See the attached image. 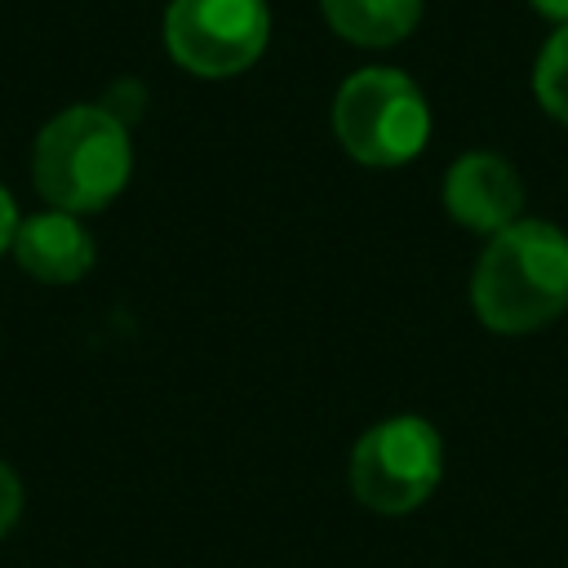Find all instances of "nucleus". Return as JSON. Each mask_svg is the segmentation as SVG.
<instances>
[{"instance_id":"nucleus-1","label":"nucleus","mask_w":568,"mask_h":568,"mask_svg":"<svg viewBox=\"0 0 568 568\" xmlns=\"http://www.w3.org/2000/svg\"><path fill=\"white\" fill-rule=\"evenodd\" d=\"M470 302L484 328L519 337L568 311V235L555 222L519 217L475 262Z\"/></svg>"},{"instance_id":"nucleus-13","label":"nucleus","mask_w":568,"mask_h":568,"mask_svg":"<svg viewBox=\"0 0 568 568\" xmlns=\"http://www.w3.org/2000/svg\"><path fill=\"white\" fill-rule=\"evenodd\" d=\"M546 22H555V27H564L568 22V0H528Z\"/></svg>"},{"instance_id":"nucleus-4","label":"nucleus","mask_w":568,"mask_h":568,"mask_svg":"<svg viewBox=\"0 0 568 568\" xmlns=\"http://www.w3.org/2000/svg\"><path fill=\"white\" fill-rule=\"evenodd\" d=\"M444 439L417 413H395L373 422L346 462L351 497L377 515H408L439 488Z\"/></svg>"},{"instance_id":"nucleus-6","label":"nucleus","mask_w":568,"mask_h":568,"mask_svg":"<svg viewBox=\"0 0 568 568\" xmlns=\"http://www.w3.org/2000/svg\"><path fill=\"white\" fill-rule=\"evenodd\" d=\"M444 209L475 235H497L524 217V182L497 151H466L444 173Z\"/></svg>"},{"instance_id":"nucleus-9","label":"nucleus","mask_w":568,"mask_h":568,"mask_svg":"<svg viewBox=\"0 0 568 568\" xmlns=\"http://www.w3.org/2000/svg\"><path fill=\"white\" fill-rule=\"evenodd\" d=\"M532 93L550 120L568 124V22L555 27V36L541 44L532 67Z\"/></svg>"},{"instance_id":"nucleus-8","label":"nucleus","mask_w":568,"mask_h":568,"mask_svg":"<svg viewBox=\"0 0 568 568\" xmlns=\"http://www.w3.org/2000/svg\"><path fill=\"white\" fill-rule=\"evenodd\" d=\"M324 22L364 49H390L422 22V0H320Z\"/></svg>"},{"instance_id":"nucleus-12","label":"nucleus","mask_w":568,"mask_h":568,"mask_svg":"<svg viewBox=\"0 0 568 568\" xmlns=\"http://www.w3.org/2000/svg\"><path fill=\"white\" fill-rule=\"evenodd\" d=\"M18 204H13V195L0 186V257L13 248V235H18Z\"/></svg>"},{"instance_id":"nucleus-10","label":"nucleus","mask_w":568,"mask_h":568,"mask_svg":"<svg viewBox=\"0 0 568 568\" xmlns=\"http://www.w3.org/2000/svg\"><path fill=\"white\" fill-rule=\"evenodd\" d=\"M142 102H146L142 84H138V80H120V84H111V93H106L98 106H106L120 124H133V120L142 115Z\"/></svg>"},{"instance_id":"nucleus-5","label":"nucleus","mask_w":568,"mask_h":568,"mask_svg":"<svg viewBox=\"0 0 568 568\" xmlns=\"http://www.w3.org/2000/svg\"><path fill=\"white\" fill-rule=\"evenodd\" d=\"M271 40L266 0H169L164 49L169 58L204 80L248 71Z\"/></svg>"},{"instance_id":"nucleus-11","label":"nucleus","mask_w":568,"mask_h":568,"mask_svg":"<svg viewBox=\"0 0 568 568\" xmlns=\"http://www.w3.org/2000/svg\"><path fill=\"white\" fill-rule=\"evenodd\" d=\"M18 515H22V479L13 475L9 462H0V537L18 524Z\"/></svg>"},{"instance_id":"nucleus-3","label":"nucleus","mask_w":568,"mask_h":568,"mask_svg":"<svg viewBox=\"0 0 568 568\" xmlns=\"http://www.w3.org/2000/svg\"><path fill=\"white\" fill-rule=\"evenodd\" d=\"M333 133L351 160L399 169L430 142V102L413 75L395 67H359L333 98Z\"/></svg>"},{"instance_id":"nucleus-7","label":"nucleus","mask_w":568,"mask_h":568,"mask_svg":"<svg viewBox=\"0 0 568 568\" xmlns=\"http://www.w3.org/2000/svg\"><path fill=\"white\" fill-rule=\"evenodd\" d=\"M9 253L40 284H75L93 266V235L75 213L44 209L18 222Z\"/></svg>"},{"instance_id":"nucleus-2","label":"nucleus","mask_w":568,"mask_h":568,"mask_svg":"<svg viewBox=\"0 0 568 568\" xmlns=\"http://www.w3.org/2000/svg\"><path fill=\"white\" fill-rule=\"evenodd\" d=\"M133 173L129 124H120L106 106L80 102L58 111L31 146V178L49 209L62 213H98L106 209Z\"/></svg>"}]
</instances>
